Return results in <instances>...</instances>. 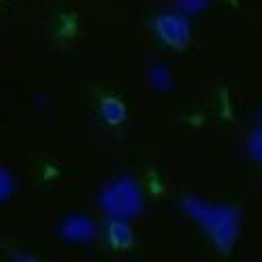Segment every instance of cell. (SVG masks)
Returning <instances> with one entry per match:
<instances>
[{
  "mask_svg": "<svg viewBox=\"0 0 262 262\" xmlns=\"http://www.w3.org/2000/svg\"><path fill=\"white\" fill-rule=\"evenodd\" d=\"M103 204H105V210L114 216H135L139 210H141V193H139V187L133 183V181H118L116 185H112L105 195H103Z\"/></svg>",
  "mask_w": 262,
  "mask_h": 262,
  "instance_id": "obj_1",
  "label": "cell"
},
{
  "mask_svg": "<svg viewBox=\"0 0 262 262\" xmlns=\"http://www.w3.org/2000/svg\"><path fill=\"white\" fill-rule=\"evenodd\" d=\"M61 233L70 239H76V242H91L95 237V225L84 216H70L61 225Z\"/></svg>",
  "mask_w": 262,
  "mask_h": 262,
  "instance_id": "obj_2",
  "label": "cell"
},
{
  "mask_svg": "<svg viewBox=\"0 0 262 262\" xmlns=\"http://www.w3.org/2000/svg\"><path fill=\"white\" fill-rule=\"evenodd\" d=\"M112 239L118 244V239H124V244H130V239H133V235H130V229L126 225H114L112 227Z\"/></svg>",
  "mask_w": 262,
  "mask_h": 262,
  "instance_id": "obj_3",
  "label": "cell"
},
{
  "mask_svg": "<svg viewBox=\"0 0 262 262\" xmlns=\"http://www.w3.org/2000/svg\"><path fill=\"white\" fill-rule=\"evenodd\" d=\"M11 189H13V185H11V177H9L5 170H0V202L9 198V195H11Z\"/></svg>",
  "mask_w": 262,
  "mask_h": 262,
  "instance_id": "obj_4",
  "label": "cell"
}]
</instances>
